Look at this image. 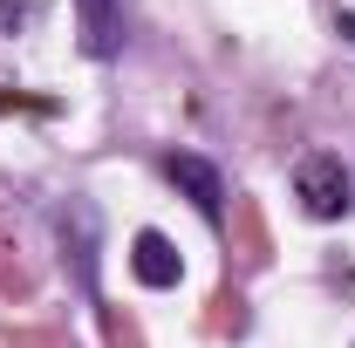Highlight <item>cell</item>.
Segmentation results:
<instances>
[{
  "mask_svg": "<svg viewBox=\"0 0 355 348\" xmlns=\"http://www.w3.org/2000/svg\"><path fill=\"white\" fill-rule=\"evenodd\" d=\"M335 35H342V42H355V14H335Z\"/></svg>",
  "mask_w": 355,
  "mask_h": 348,
  "instance_id": "7",
  "label": "cell"
},
{
  "mask_svg": "<svg viewBox=\"0 0 355 348\" xmlns=\"http://www.w3.org/2000/svg\"><path fill=\"white\" fill-rule=\"evenodd\" d=\"M294 198H301L308 218H349L355 212V177L335 150H308L294 164Z\"/></svg>",
  "mask_w": 355,
  "mask_h": 348,
  "instance_id": "1",
  "label": "cell"
},
{
  "mask_svg": "<svg viewBox=\"0 0 355 348\" xmlns=\"http://www.w3.org/2000/svg\"><path fill=\"white\" fill-rule=\"evenodd\" d=\"M164 177H171L178 191H184L198 212L212 218V225L225 218V177H219V164H212V157H198V150H171V157H164Z\"/></svg>",
  "mask_w": 355,
  "mask_h": 348,
  "instance_id": "3",
  "label": "cell"
},
{
  "mask_svg": "<svg viewBox=\"0 0 355 348\" xmlns=\"http://www.w3.org/2000/svg\"><path fill=\"white\" fill-rule=\"evenodd\" d=\"M28 21V0H0V28H21Z\"/></svg>",
  "mask_w": 355,
  "mask_h": 348,
  "instance_id": "6",
  "label": "cell"
},
{
  "mask_svg": "<svg viewBox=\"0 0 355 348\" xmlns=\"http://www.w3.org/2000/svg\"><path fill=\"white\" fill-rule=\"evenodd\" d=\"M130 273L144 287H178V280H184V260H178V246L164 232H137L130 239Z\"/></svg>",
  "mask_w": 355,
  "mask_h": 348,
  "instance_id": "4",
  "label": "cell"
},
{
  "mask_svg": "<svg viewBox=\"0 0 355 348\" xmlns=\"http://www.w3.org/2000/svg\"><path fill=\"white\" fill-rule=\"evenodd\" d=\"M76 35H83V55H116L123 42V7L116 0H76Z\"/></svg>",
  "mask_w": 355,
  "mask_h": 348,
  "instance_id": "5",
  "label": "cell"
},
{
  "mask_svg": "<svg viewBox=\"0 0 355 348\" xmlns=\"http://www.w3.org/2000/svg\"><path fill=\"white\" fill-rule=\"evenodd\" d=\"M55 232H62V260L76 273V287L96 294V253H103V218H96V205L89 198H69L55 212Z\"/></svg>",
  "mask_w": 355,
  "mask_h": 348,
  "instance_id": "2",
  "label": "cell"
}]
</instances>
